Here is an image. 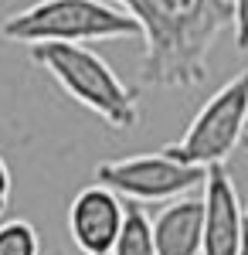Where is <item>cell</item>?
Masks as SVG:
<instances>
[{
  "instance_id": "6da1fadb",
  "label": "cell",
  "mask_w": 248,
  "mask_h": 255,
  "mask_svg": "<svg viewBox=\"0 0 248 255\" xmlns=\"http://www.w3.org/2000/svg\"><path fill=\"white\" fill-rule=\"evenodd\" d=\"M143 31V89H197L208 82L211 48L235 20L231 0H109Z\"/></svg>"
},
{
  "instance_id": "7a4b0ae2",
  "label": "cell",
  "mask_w": 248,
  "mask_h": 255,
  "mask_svg": "<svg viewBox=\"0 0 248 255\" xmlns=\"http://www.w3.org/2000/svg\"><path fill=\"white\" fill-rule=\"evenodd\" d=\"M31 61L41 65L78 106L92 109L106 126L113 129L136 126L139 119L136 92L92 48L68 44V41H41V44H31Z\"/></svg>"
},
{
  "instance_id": "3957f363",
  "label": "cell",
  "mask_w": 248,
  "mask_h": 255,
  "mask_svg": "<svg viewBox=\"0 0 248 255\" xmlns=\"http://www.w3.org/2000/svg\"><path fill=\"white\" fill-rule=\"evenodd\" d=\"M0 34L17 44H41V41H119L143 38L136 17L109 0H41L27 10H17L0 24Z\"/></svg>"
},
{
  "instance_id": "277c9868",
  "label": "cell",
  "mask_w": 248,
  "mask_h": 255,
  "mask_svg": "<svg viewBox=\"0 0 248 255\" xmlns=\"http://www.w3.org/2000/svg\"><path fill=\"white\" fill-rule=\"evenodd\" d=\"M245 129H248V68L231 82H225L201 106V113L184 129V136L170 146H163V153H170L180 163L214 167L235 153Z\"/></svg>"
},
{
  "instance_id": "5b68a950",
  "label": "cell",
  "mask_w": 248,
  "mask_h": 255,
  "mask_svg": "<svg viewBox=\"0 0 248 255\" xmlns=\"http://www.w3.org/2000/svg\"><path fill=\"white\" fill-rule=\"evenodd\" d=\"M96 180L129 201H173V197L194 194L197 187H204L208 167L180 163L160 150V153H143V157L106 160L96 167Z\"/></svg>"
},
{
  "instance_id": "8992f818",
  "label": "cell",
  "mask_w": 248,
  "mask_h": 255,
  "mask_svg": "<svg viewBox=\"0 0 248 255\" xmlns=\"http://www.w3.org/2000/svg\"><path fill=\"white\" fill-rule=\"evenodd\" d=\"M126 218V204L113 187L92 184L78 191L68 208V235L82 255H109Z\"/></svg>"
},
{
  "instance_id": "52a82bcc",
  "label": "cell",
  "mask_w": 248,
  "mask_h": 255,
  "mask_svg": "<svg viewBox=\"0 0 248 255\" xmlns=\"http://www.w3.org/2000/svg\"><path fill=\"white\" fill-rule=\"evenodd\" d=\"M204 197V249L201 255H238L245 242V211L235 194V184L225 163L208 167L201 187Z\"/></svg>"
},
{
  "instance_id": "ba28073f",
  "label": "cell",
  "mask_w": 248,
  "mask_h": 255,
  "mask_svg": "<svg viewBox=\"0 0 248 255\" xmlns=\"http://www.w3.org/2000/svg\"><path fill=\"white\" fill-rule=\"evenodd\" d=\"M160 255H201L204 249V197L180 194L153 218Z\"/></svg>"
},
{
  "instance_id": "9c48e42d",
  "label": "cell",
  "mask_w": 248,
  "mask_h": 255,
  "mask_svg": "<svg viewBox=\"0 0 248 255\" xmlns=\"http://www.w3.org/2000/svg\"><path fill=\"white\" fill-rule=\"evenodd\" d=\"M109 255H160L156 252V238H153V221L136 201L126 204V218H123L119 238H116Z\"/></svg>"
},
{
  "instance_id": "30bf717a",
  "label": "cell",
  "mask_w": 248,
  "mask_h": 255,
  "mask_svg": "<svg viewBox=\"0 0 248 255\" xmlns=\"http://www.w3.org/2000/svg\"><path fill=\"white\" fill-rule=\"evenodd\" d=\"M0 255H41V238L31 221L14 218L0 225Z\"/></svg>"
},
{
  "instance_id": "8fae6325",
  "label": "cell",
  "mask_w": 248,
  "mask_h": 255,
  "mask_svg": "<svg viewBox=\"0 0 248 255\" xmlns=\"http://www.w3.org/2000/svg\"><path fill=\"white\" fill-rule=\"evenodd\" d=\"M231 7H235V20H231L235 44L238 51H248V0H231Z\"/></svg>"
},
{
  "instance_id": "7c38bea8",
  "label": "cell",
  "mask_w": 248,
  "mask_h": 255,
  "mask_svg": "<svg viewBox=\"0 0 248 255\" xmlns=\"http://www.w3.org/2000/svg\"><path fill=\"white\" fill-rule=\"evenodd\" d=\"M10 191H14L10 167H7V160L0 157V211H7V204H10Z\"/></svg>"
},
{
  "instance_id": "4fadbf2b",
  "label": "cell",
  "mask_w": 248,
  "mask_h": 255,
  "mask_svg": "<svg viewBox=\"0 0 248 255\" xmlns=\"http://www.w3.org/2000/svg\"><path fill=\"white\" fill-rule=\"evenodd\" d=\"M238 255H248V235H245V242H242V252Z\"/></svg>"
},
{
  "instance_id": "5bb4252c",
  "label": "cell",
  "mask_w": 248,
  "mask_h": 255,
  "mask_svg": "<svg viewBox=\"0 0 248 255\" xmlns=\"http://www.w3.org/2000/svg\"><path fill=\"white\" fill-rule=\"evenodd\" d=\"M245 235H248V204H245Z\"/></svg>"
},
{
  "instance_id": "9a60e30c",
  "label": "cell",
  "mask_w": 248,
  "mask_h": 255,
  "mask_svg": "<svg viewBox=\"0 0 248 255\" xmlns=\"http://www.w3.org/2000/svg\"><path fill=\"white\" fill-rule=\"evenodd\" d=\"M242 143H245V150H248V129H245V136H242Z\"/></svg>"
}]
</instances>
